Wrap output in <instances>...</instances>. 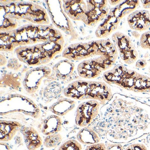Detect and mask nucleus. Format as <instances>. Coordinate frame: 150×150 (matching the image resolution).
<instances>
[{"label": "nucleus", "instance_id": "dca6fc26", "mask_svg": "<svg viewBox=\"0 0 150 150\" xmlns=\"http://www.w3.org/2000/svg\"><path fill=\"white\" fill-rule=\"evenodd\" d=\"M140 44L144 49H148L150 50V31L144 33L140 39Z\"/></svg>", "mask_w": 150, "mask_h": 150}, {"label": "nucleus", "instance_id": "4be33fe9", "mask_svg": "<svg viewBox=\"0 0 150 150\" xmlns=\"http://www.w3.org/2000/svg\"><path fill=\"white\" fill-rule=\"evenodd\" d=\"M144 8L145 9H148L150 8V0H146V1H141Z\"/></svg>", "mask_w": 150, "mask_h": 150}, {"label": "nucleus", "instance_id": "423d86ee", "mask_svg": "<svg viewBox=\"0 0 150 150\" xmlns=\"http://www.w3.org/2000/svg\"><path fill=\"white\" fill-rule=\"evenodd\" d=\"M129 27L136 31H144L150 27V14L147 10H137L127 18Z\"/></svg>", "mask_w": 150, "mask_h": 150}, {"label": "nucleus", "instance_id": "f8f14e48", "mask_svg": "<svg viewBox=\"0 0 150 150\" xmlns=\"http://www.w3.org/2000/svg\"><path fill=\"white\" fill-rule=\"evenodd\" d=\"M62 119L58 116H49L44 122L42 132L46 136L57 133L62 130Z\"/></svg>", "mask_w": 150, "mask_h": 150}, {"label": "nucleus", "instance_id": "393cba45", "mask_svg": "<svg viewBox=\"0 0 150 150\" xmlns=\"http://www.w3.org/2000/svg\"><path fill=\"white\" fill-rule=\"evenodd\" d=\"M82 59V58L81 56H77L76 57V59H78V60H81V59Z\"/></svg>", "mask_w": 150, "mask_h": 150}, {"label": "nucleus", "instance_id": "f03ea898", "mask_svg": "<svg viewBox=\"0 0 150 150\" xmlns=\"http://www.w3.org/2000/svg\"><path fill=\"white\" fill-rule=\"evenodd\" d=\"M107 84L115 85L123 89L135 93H150V78L117 64L105 72L103 76Z\"/></svg>", "mask_w": 150, "mask_h": 150}, {"label": "nucleus", "instance_id": "412c9836", "mask_svg": "<svg viewBox=\"0 0 150 150\" xmlns=\"http://www.w3.org/2000/svg\"><path fill=\"white\" fill-rule=\"evenodd\" d=\"M0 150H11L10 146L4 142H0Z\"/></svg>", "mask_w": 150, "mask_h": 150}, {"label": "nucleus", "instance_id": "aec40b11", "mask_svg": "<svg viewBox=\"0 0 150 150\" xmlns=\"http://www.w3.org/2000/svg\"><path fill=\"white\" fill-rule=\"evenodd\" d=\"M146 61L145 59H140L138 60L136 63L135 66L138 68H143L146 66Z\"/></svg>", "mask_w": 150, "mask_h": 150}, {"label": "nucleus", "instance_id": "39448f33", "mask_svg": "<svg viewBox=\"0 0 150 150\" xmlns=\"http://www.w3.org/2000/svg\"><path fill=\"white\" fill-rule=\"evenodd\" d=\"M100 103L96 100H90L81 103L77 109L75 123L80 127H86L99 114Z\"/></svg>", "mask_w": 150, "mask_h": 150}, {"label": "nucleus", "instance_id": "a211bd4d", "mask_svg": "<svg viewBox=\"0 0 150 150\" xmlns=\"http://www.w3.org/2000/svg\"><path fill=\"white\" fill-rule=\"evenodd\" d=\"M106 146L104 143H101L88 146L85 150H106Z\"/></svg>", "mask_w": 150, "mask_h": 150}, {"label": "nucleus", "instance_id": "c85d7f7f", "mask_svg": "<svg viewBox=\"0 0 150 150\" xmlns=\"http://www.w3.org/2000/svg\"><path fill=\"white\" fill-rule=\"evenodd\" d=\"M149 142H150V137H149Z\"/></svg>", "mask_w": 150, "mask_h": 150}, {"label": "nucleus", "instance_id": "f3484780", "mask_svg": "<svg viewBox=\"0 0 150 150\" xmlns=\"http://www.w3.org/2000/svg\"><path fill=\"white\" fill-rule=\"evenodd\" d=\"M124 150H147V148L142 143H134L128 145Z\"/></svg>", "mask_w": 150, "mask_h": 150}, {"label": "nucleus", "instance_id": "2eb2a0df", "mask_svg": "<svg viewBox=\"0 0 150 150\" xmlns=\"http://www.w3.org/2000/svg\"><path fill=\"white\" fill-rule=\"evenodd\" d=\"M81 144L74 139H70L61 145L59 150H81Z\"/></svg>", "mask_w": 150, "mask_h": 150}, {"label": "nucleus", "instance_id": "b1692460", "mask_svg": "<svg viewBox=\"0 0 150 150\" xmlns=\"http://www.w3.org/2000/svg\"><path fill=\"white\" fill-rule=\"evenodd\" d=\"M132 35L134 37L138 38L140 37V35L137 31H133L132 32Z\"/></svg>", "mask_w": 150, "mask_h": 150}, {"label": "nucleus", "instance_id": "0eeeda50", "mask_svg": "<svg viewBox=\"0 0 150 150\" xmlns=\"http://www.w3.org/2000/svg\"><path fill=\"white\" fill-rule=\"evenodd\" d=\"M21 124L16 121H0V140L6 142L11 140L17 132L22 129Z\"/></svg>", "mask_w": 150, "mask_h": 150}, {"label": "nucleus", "instance_id": "4468645a", "mask_svg": "<svg viewBox=\"0 0 150 150\" xmlns=\"http://www.w3.org/2000/svg\"><path fill=\"white\" fill-rule=\"evenodd\" d=\"M62 140L61 135L59 133H55L47 136L45 139L43 144L47 148H52L59 145Z\"/></svg>", "mask_w": 150, "mask_h": 150}, {"label": "nucleus", "instance_id": "f257e3e1", "mask_svg": "<svg viewBox=\"0 0 150 150\" xmlns=\"http://www.w3.org/2000/svg\"><path fill=\"white\" fill-rule=\"evenodd\" d=\"M102 108L107 139L111 143L131 142L150 133V106L117 95Z\"/></svg>", "mask_w": 150, "mask_h": 150}, {"label": "nucleus", "instance_id": "7ed1b4c3", "mask_svg": "<svg viewBox=\"0 0 150 150\" xmlns=\"http://www.w3.org/2000/svg\"><path fill=\"white\" fill-rule=\"evenodd\" d=\"M64 93L67 97L80 100H96L102 105L113 97L111 88L102 81H76L65 88Z\"/></svg>", "mask_w": 150, "mask_h": 150}, {"label": "nucleus", "instance_id": "5701e85b", "mask_svg": "<svg viewBox=\"0 0 150 150\" xmlns=\"http://www.w3.org/2000/svg\"><path fill=\"white\" fill-rule=\"evenodd\" d=\"M122 1H108L110 4L112 6L118 5V4H120Z\"/></svg>", "mask_w": 150, "mask_h": 150}, {"label": "nucleus", "instance_id": "9b49d317", "mask_svg": "<svg viewBox=\"0 0 150 150\" xmlns=\"http://www.w3.org/2000/svg\"><path fill=\"white\" fill-rule=\"evenodd\" d=\"M76 102L74 100L67 98L59 99L57 102L50 107V111L58 116L65 115L72 110L75 106Z\"/></svg>", "mask_w": 150, "mask_h": 150}, {"label": "nucleus", "instance_id": "9d476101", "mask_svg": "<svg viewBox=\"0 0 150 150\" xmlns=\"http://www.w3.org/2000/svg\"><path fill=\"white\" fill-rule=\"evenodd\" d=\"M139 4V1H126L111 8L109 13L121 20L133 12L138 6Z\"/></svg>", "mask_w": 150, "mask_h": 150}, {"label": "nucleus", "instance_id": "bb28decb", "mask_svg": "<svg viewBox=\"0 0 150 150\" xmlns=\"http://www.w3.org/2000/svg\"><path fill=\"white\" fill-rule=\"evenodd\" d=\"M59 57V56H57V57H55V58H56V59L57 58H58Z\"/></svg>", "mask_w": 150, "mask_h": 150}, {"label": "nucleus", "instance_id": "cd10ccee", "mask_svg": "<svg viewBox=\"0 0 150 150\" xmlns=\"http://www.w3.org/2000/svg\"><path fill=\"white\" fill-rule=\"evenodd\" d=\"M23 22H27V21H23Z\"/></svg>", "mask_w": 150, "mask_h": 150}, {"label": "nucleus", "instance_id": "c756f323", "mask_svg": "<svg viewBox=\"0 0 150 150\" xmlns=\"http://www.w3.org/2000/svg\"><path fill=\"white\" fill-rule=\"evenodd\" d=\"M149 72H150V67H149Z\"/></svg>", "mask_w": 150, "mask_h": 150}, {"label": "nucleus", "instance_id": "a878e982", "mask_svg": "<svg viewBox=\"0 0 150 150\" xmlns=\"http://www.w3.org/2000/svg\"><path fill=\"white\" fill-rule=\"evenodd\" d=\"M65 32L67 34V35H70V33H69V32L68 31V30H66V31H65Z\"/></svg>", "mask_w": 150, "mask_h": 150}, {"label": "nucleus", "instance_id": "ddd939ff", "mask_svg": "<svg viewBox=\"0 0 150 150\" xmlns=\"http://www.w3.org/2000/svg\"><path fill=\"white\" fill-rule=\"evenodd\" d=\"M77 139L81 144L88 145L98 144L100 141L97 133L91 127L87 126L79 131Z\"/></svg>", "mask_w": 150, "mask_h": 150}, {"label": "nucleus", "instance_id": "6e6552de", "mask_svg": "<svg viewBox=\"0 0 150 150\" xmlns=\"http://www.w3.org/2000/svg\"><path fill=\"white\" fill-rule=\"evenodd\" d=\"M120 21L121 20L109 13L97 28L95 33L96 37L98 38H103L108 36L117 29Z\"/></svg>", "mask_w": 150, "mask_h": 150}, {"label": "nucleus", "instance_id": "6ab92c4d", "mask_svg": "<svg viewBox=\"0 0 150 150\" xmlns=\"http://www.w3.org/2000/svg\"><path fill=\"white\" fill-rule=\"evenodd\" d=\"M106 150H124L123 146L121 144L109 143L106 145Z\"/></svg>", "mask_w": 150, "mask_h": 150}, {"label": "nucleus", "instance_id": "1a4fd4ad", "mask_svg": "<svg viewBox=\"0 0 150 150\" xmlns=\"http://www.w3.org/2000/svg\"><path fill=\"white\" fill-rule=\"evenodd\" d=\"M28 150H36L42 144V139L37 131L32 127H24L21 130Z\"/></svg>", "mask_w": 150, "mask_h": 150}, {"label": "nucleus", "instance_id": "20e7f679", "mask_svg": "<svg viewBox=\"0 0 150 150\" xmlns=\"http://www.w3.org/2000/svg\"><path fill=\"white\" fill-rule=\"evenodd\" d=\"M112 39L122 60L127 64H134L137 59L138 54L129 37L118 31L112 36Z\"/></svg>", "mask_w": 150, "mask_h": 150}]
</instances>
